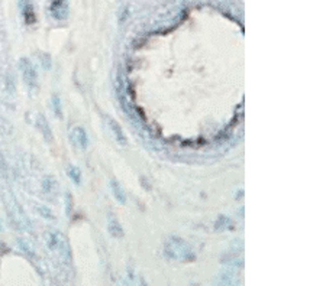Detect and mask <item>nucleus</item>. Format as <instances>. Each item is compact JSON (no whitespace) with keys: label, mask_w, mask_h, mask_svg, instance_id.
<instances>
[{"label":"nucleus","mask_w":326,"mask_h":286,"mask_svg":"<svg viewBox=\"0 0 326 286\" xmlns=\"http://www.w3.org/2000/svg\"><path fill=\"white\" fill-rule=\"evenodd\" d=\"M19 68H21L22 78H23L25 84L28 85L31 90L36 88V85H38V73H36L32 63L28 58H22L19 61Z\"/></svg>","instance_id":"obj_1"},{"label":"nucleus","mask_w":326,"mask_h":286,"mask_svg":"<svg viewBox=\"0 0 326 286\" xmlns=\"http://www.w3.org/2000/svg\"><path fill=\"white\" fill-rule=\"evenodd\" d=\"M70 13L68 0H51L50 2V15L54 21H65Z\"/></svg>","instance_id":"obj_2"},{"label":"nucleus","mask_w":326,"mask_h":286,"mask_svg":"<svg viewBox=\"0 0 326 286\" xmlns=\"http://www.w3.org/2000/svg\"><path fill=\"white\" fill-rule=\"evenodd\" d=\"M19 9L23 18V22L26 25H33L36 22V13H35V6L31 0H19Z\"/></svg>","instance_id":"obj_3"},{"label":"nucleus","mask_w":326,"mask_h":286,"mask_svg":"<svg viewBox=\"0 0 326 286\" xmlns=\"http://www.w3.org/2000/svg\"><path fill=\"white\" fill-rule=\"evenodd\" d=\"M108 230L112 237L115 239H122L123 237V228L122 224L118 220L116 214H109L108 215Z\"/></svg>","instance_id":"obj_4"},{"label":"nucleus","mask_w":326,"mask_h":286,"mask_svg":"<svg viewBox=\"0 0 326 286\" xmlns=\"http://www.w3.org/2000/svg\"><path fill=\"white\" fill-rule=\"evenodd\" d=\"M36 127H38V130L41 132V135L43 136V139L46 140V142H53V130H51V126H50V123H48V120H46V117L43 116V115H38L36 116Z\"/></svg>","instance_id":"obj_5"},{"label":"nucleus","mask_w":326,"mask_h":286,"mask_svg":"<svg viewBox=\"0 0 326 286\" xmlns=\"http://www.w3.org/2000/svg\"><path fill=\"white\" fill-rule=\"evenodd\" d=\"M48 244L53 250H57L58 253H67V243H65L64 237L61 234L53 233L50 236Z\"/></svg>","instance_id":"obj_6"},{"label":"nucleus","mask_w":326,"mask_h":286,"mask_svg":"<svg viewBox=\"0 0 326 286\" xmlns=\"http://www.w3.org/2000/svg\"><path fill=\"white\" fill-rule=\"evenodd\" d=\"M73 140H74V143H76L78 148L87 149V146H88V136H87L86 130L83 127H74V130H73Z\"/></svg>","instance_id":"obj_7"},{"label":"nucleus","mask_w":326,"mask_h":286,"mask_svg":"<svg viewBox=\"0 0 326 286\" xmlns=\"http://www.w3.org/2000/svg\"><path fill=\"white\" fill-rule=\"evenodd\" d=\"M110 190H112V194H113V197H115L116 201H119L120 204H126V192L122 188V185H120L118 181H110Z\"/></svg>","instance_id":"obj_8"},{"label":"nucleus","mask_w":326,"mask_h":286,"mask_svg":"<svg viewBox=\"0 0 326 286\" xmlns=\"http://www.w3.org/2000/svg\"><path fill=\"white\" fill-rule=\"evenodd\" d=\"M109 126H110V129H112V132L115 133V138H116V140L119 142L120 145H126V136H125V133H123V130H122V127L119 126V123L116 122V120H113V119H110L109 117Z\"/></svg>","instance_id":"obj_9"},{"label":"nucleus","mask_w":326,"mask_h":286,"mask_svg":"<svg viewBox=\"0 0 326 286\" xmlns=\"http://www.w3.org/2000/svg\"><path fill=\"white\" fill-rule=\"evenodd\" d=\"M67 175L70 177V180L73 181L76 185H80V182H81V172L78 168L76 166H70L68 169H67Z\"/></svg>","instance_id":"obj_10"},{"label":"nucleus","mask_w":326,"mask_h":286,"mask_svg":"<svg viewBox=\"0 0 326 286\" xmlns=\"http://www.w3.org/2000/svg\"><path fill=\"white\" fill-rule=\"evenodd\" d=\"M53 110H54L55 116L58 119H63V104H61V100L58 95H53Z\"/></svg>","instance_id":"obj_11"},{"label":"nucleus","mask_w":326,"mask_h":286,"mask_svg":"<svg viewBox=\"0 0 326 286\" xmlns=\"http://www.w3.org/2000/svg\"><path fill=\"white\" fill-rule=\"evenodd\" d=\"M39 60H41L43 68H46V70L51 68V56L48 53H39Z\"/></svg>","instance_id":"obj_12"}]
</instances>
